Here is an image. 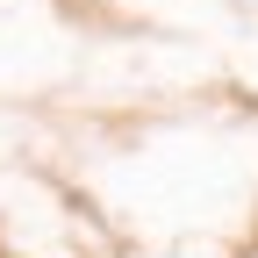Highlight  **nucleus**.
I'll use <instances>...</instances> for the list:
<instances>
[]
</instances>
